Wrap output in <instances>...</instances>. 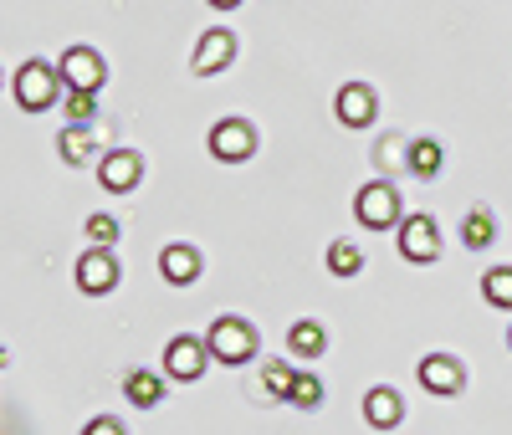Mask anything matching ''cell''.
<instances>
[{
    "instance_id": "7c38bea8",
    "label": "cell",
    "mask_w": 512,
    "mask_h": 435,
    "mask_svg": "<svg viewBox=\"0 0 512 435\" xmlns=\"http://www.w3.org/2000/svg\"><path fill=\"white\" fill-rule=\"evenodd\" d=\"M338 123L344 128H369L374 123V113H379V103H374V87H364V82H349V87H338Z\"/></svg>"
},
{
    "instance_id": "44dd1931",
    "label": "cell",
    "mask_w": 512,
    "mask_h": 435,
    "mask_svg": "<svg viewBox=\"0 0 512 435\" xmlns=\"http://www.w3.org/2000/svg\"><path fill=\"white\" fill-rule=\"evenodd\" d=\"M482 297L492 308H512V267H487L482 272Z\"/></svg>"
},
{
    "instance_id": "e0dca14e",
    "label": "cell",
    "mask_w": 512,
    "mask_h": 435,
    "mask_svg": "<svg viewBox=\"0 0 512 435\" xmlns=\"http://www.w3.org/2000/svg\"><path fill=\"white\" fill-rule=\"evenodd\" d=\"M323 343H328V333H323V323H313V318L292 323V333H287V348H292V354H303V359H318Z\"/></svg>"
},
{
    "instance_id": "30bf717a",
    "label": "cell",
    "mask_w": 512,
    "mask_h": 435,
    "mask_svg": "<svg viewBox=\"0 0 512 435\" xmlns=\"http://www.w3.org/2000/svg\"><path fill=\"white\" fill-rule=\"evenodd\" d=\"M415 379H420L425 389H431V395H441V400H456V395H461V384H466V369H461L451 354H431V359H420Z\"/></svg>"
},
{
    "instance_id": "5b68a950",
    "label": "cell",
    "mask_w": 512,
    "mask_h": 435,
    "mask_svg": "<svg viewBox=\"0 0 512 435\" xmlns=\"http://www.w3.org/2000/svg\"><path fill=\"white\" fill-rule=\"evenodd\" d=\"M210 154H216L221 164H241L256 154V128L246 118H221L216 128H210Z\"/></svg>"
},
{
    "instance_id": "ac0fdd59",
    "label": "cell",
    "mask_w": 512,
    "mask_h": 435,
    "mask_svg": "<svg viewBox=\"0 0 512 435\" xmlns=\"http://www.w3.org/2000/svg\"><path fill=\"white\" fill-rule=\"evenodd\" d=\"M57 149H62V159H67V164H82V159L93 154V123H72V128H62Z\"/></svg>"
},
{
    "instance_id": "8fae6325",
    "label": "cell",
    "mask_w": 512,
    "mask_h": 435,
    "mask_svg": "<svg viewBox=\"0 0 512 435\" xmlns=\"http://www.w3.org/2000/svg\"><path fill=\"white\" fill-rule=\"evenodd\" d=\"M98 180H103V190L128 195V190L144 180V159H139L134 149H113V154H103V164H98Z\"/></svg>"
},
{
    "instance_id": "7402d4cb",
    "label": "cell",
    "mask_w": 512,
    "mask_h": 435,
    "mask_svg": "<svg viewBox=\"0 0 512 435\" xmlns=\"http://www.w3.org/2000/svg\"><path fill=\"white\" fill-rule=\"evenodd\" d=\"M67 118H72V123H93V118H98V93L67 87Z\"/></svg>"
},
{
    "instance_id": "484cf974",
    "label": "cell",
    "mask_w": 512,
    "mask_h": 435,
    "mask_svg": "<svg viewBox=\"0 0 512 435\" xmlns=\"http://www.w3.org/2000/svg\"><path fill=\"white\" fill-rule=\"evenodd\" d=\"M82 435H123V425H118L113 415H98V420L82 425Z\"/></svg>"
},
{
    "instance_id": "6da1fadb",
    "label": "cell",
    "mask_w": 512,
    "mask_h": 435,
    "mask_svg": "<svg viewBox=\"0 0 512 435\" xmlns=\"http://www.w3.org/2000/svg\"><path fill=\"white\" fill-rule=\"evenodd\" d=\"M11 93H16V103H21V113H47L52 103H57V93H62V72L52 67V62H41V57H31L21 72H16V82H11Z\"/></svg>"
},
{
    "instance_id": "cb8c5ba5",
    "label": "cell",
    "mask_w": 512,
    "mask_h": 435,
    "mask_svg": "<svg viewBox=\"0 0 512 435\" xmlns=\"http://www.w3.org/2000/svg\"><path fill=\"white\" fill-rule=\"evenodd\" d=\"M262 384H267V395H277V400H287V395H292V384H297V374H292L287 364H267V374H262Z\"/></svg>"
},
{
    "instance_id": "603a6c76",
    "label": "cell",
    "mask_w": 512,
    "mask_h": 435,
    "mask_svg": "<svg viewBox=\"0 0 512 435\" xmlns=\"http://www.w3.org/2000/svg\"><path fill=\"white\" fill-rule=\"evenodd\" d=\"M323 400V384L313 379V374H297V384H292V395H287V405H297V410H313Z\"/></svg>"
},
{
    "instance_id": "4316f807",
    "label": "cell",
    "mask_w": 512,
    "mask_h": 435,
    "mask_svg": "<svg viewBox=\"0 0 512 435\" xmlns=\"http://www.w3.org/2000/svg\"><path fill=\"white\" fill-rule=\"evenodd\" d=\"M210 6H216V11H236V6H241V0H210Z\"/></svg>"
},
{
    "instance_id": "52a82bcc",
    "label": "cell",
    "mask_w": 512,
    "mask_h": 435,
    "mask_svg": "<svg viewBox=\"0 0 512 435\" xmlns=\"http://www.w3.org/2000/svg\"><path fill=\"white\" fill-rule=\"evenodd\" d=\"M400 256L405 261H436L441 256V226L431 215H405L400 221Z\"/></svg>"
},
{
    "instance_id": "5bb4252c",
    "label": "cell",
    "mask_w": 512,
    "mask_h": 435,
    "mask_svg": "<svg viewBox=\"0 0 512 435\" xmlns=\"http://www.w3.org/2000/svg\"><path fill=\"white\" fill-rule=\"evenodd\" d=\"M159 272H164L169 287H190V282L200 277V251L185 246V241H169V246L159 251Z\"/></svg>"
},
{
    "instance_id": "8992f818",
    "label": "cell",
    "mask_w": 512,
    "mask_h": 435,
    "mask_svg": "<svg viewBox=\"0 0 512 435\" xmlns=\"http://www.w3.org/2000/svg\"><path fill=\"white\" fill-rule=\"evenodd\" d=\"M77 287L88 297H103L118 287V261H113V246H93L77 256Z\"/></svg>"
},
{
    "instance_id": "2e32d148",
    "label": "cell",
    "mask_w": 512,
    "mask_h": 435,
    "mask_svg": "<svg viewBox=\"0 0 512 435\" xmlns=\"http://www.w3.org/2000/svg\"><path fill=\"white\" fill-rule=\"evenodd\" d=\"M123 395H128V405L154 410V405L164 400V384H159V374H149V369H134V374L123 379Z\"/></svg>"
},
{
    "instance_id": "277c9868",
    "label": "cell",
    "mask_w": 512,
    "mask_h": 435,
    "mask_svg": "<svg viewBox=\"0 0 512 435\" xmlns=\"http://www.w3.org/2000/svg\"><path fill=\"white\" fill-rule=\"evenodd\" d=\"M205 364H210V343H200V338H190V333H175V338L164 343V374H169V379L195 384V379L205 374Z\"/></svg>"
},
{
    "instance_id": "3957f363",
    "label": "cell",
    "mask_w": 512,
    "mask_h": 435,
    "mask_svg": "<svg viewBox=\"0 0 512 435\" xmlns=\"http://www.w3.org/2000/svg\"><path fill=\"white\" fill-rule=\"evenodd\" d=\"M354 215L369 226V231H390L400 221V190L390 180H369L359 195H354Z\"/></svg>"
},
{
    "instance_id": "9c48e42d",
    "label": "cell",
    "mask_w": 512,
    "mask_h": 435,
    "mask_svg": "<svg viewBox=\"0 0 512 435\" xmlns=\"http://www.w3.org/2000/svg\"><path fill=\"white\" fill-rule=\"evenodd\" d=\"M231 57H236V36H231L226 26H210V31L200 36L195 57H190V72H195V77H216L221 67H231Z\"/></svg>"
},
{
    "instance_id": "ffe728a7",
    "label": "cell",
    "mask_w": 512,
    "mask_h": 435,
    "mask_svg": "<svg viewBox=\"0 0 512 435\" xmlns=\"http://www.w3.org/2000/svg\"><path fill=\"white\" fill-rule=\"evenodd\" d=\"M441 144L436 139H415L410 144V174H420V180H431V174H441Z\"/></svg>"
},
{
    "instance_id": "83f0119b",
    "label": "cell",
    "mask_w": 512,
    "mask_h": 435,
    "mask_svg": "<svg viewBox=\"0 0 512 435\" xmlns=\"http://www.w3.org/2000/svg\"><path fill=\"white\" fill-rule=\"evenodd\" d=\"M507 348H512V328H507Z\"/></svg>"
},
{
    "instance_id": "d6986e66",
    "label": "cell",
    "mask_w": 512,
    "mask_h": 435,
    "mask_svg": "<svg viewBox=\"0 0 512 435\" xmlns=\"http://www.w3.org/2000/svg\"><path fill=\"white\" fill-rule=\"evenodd\" d=\"M328 272L333 277H359L364 272V251L354 241H333L328 246Z\"/></svg>"
},
{
    "instance_id": "ba28073f",
    "label": "cell",
    "mask_w": 512,
    "mask_h": 435,
    "mask_svg": "<svg viewBox=\"0 0 512 435\" xmlns=\"http://www.w3.org/2000/svg\"><path fill=\"white\" fill-rule=\"evenodd\" d=\"M62 82H67V87H82V93H98V87L108 82V62H103V52H93V47H72V52H62Z\"/></svg>"
},
{
    "instance_id": "d4e9b609",
    "label": "cell",
    "mask_w": 512,
    "mask_h": 435,
    "mask_svg": "<svg viewBox=\"0 0 512 435\" xmlns=\"http://www.w3.org/2000/svg\"><path fill=\"white\" fill-rule=\"evenodd\" d=\"M82 231H88L93 246H113L118 241V221H113V215H88V226H82Z\"/></svg>"
},
{
    "instance_id": "4fadbf2b",
    "label": "cell",
    "mask_w": 512,
    "mask_h": 435,
    "mask_svg": "<svg viewBox=\"0 0 512 435\" xmlns=\"http://www.w3.org/2000/svg\"><path fill=\"white\" fill-rule=\"evenodd\" d=\"M364 420L374 430H395L405 420V400H400V389L395 384H374L369 395H364Z\"/></svg>"
},
{
    "instance_id": "9a60e30c",
    "label": "cell",
    "mask_w": 512,
    "mask_h": 435,
    "mask_svg": "<svg viewBox=\"0 0 512 435\" xmlns=\"http://www.w3.org/2000/svg\"><path fill=\"white\" fill-rule=\"evenodd\" d=\"M461 241H466V251H487L492 241H497V221H492V210H466L461 215Z\"/></svg>"
},
{
    "instance_id": "7a4b0ae2",
    "label": "cell",
    "mask_w": 512,
    "mask_h": 435,
    "mask_svg": "<svg viewBox=\"0 0 512 435\" xmlns=\"http://www.w3.org/2000/svg\"><path fill=\"white\" fill-rule=\"evenodd\" d=\"M205 343H210V359H221V364H246L251 354H256V328L246 323V318H216L210 323V333H205Z\"/></svg>"
}]
</instances>
